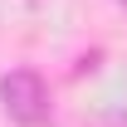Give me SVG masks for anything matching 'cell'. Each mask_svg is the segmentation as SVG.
<instances>
[{"instance_id": "1", "label": "cell", "mask_w": 127, "mask_h": 127, "mask_svg": "<svg viewBox=\"0 0 127 127\" xmlns=\"http://www.w3.org/2000/svg\"><path fill=\"white\" fill-rule=\"evenodd\" d=\"M0 108L20 127H44L49 122V83L34 68H10L0 78Z\"/></svg>"}, {"instance_id": "2", "label": "cell", "mask_w": 127, "mask_h": 127, "mask_svg": "<svg viewBox=\"0 0 127 127\" xmlns=\"http://www.w3.org/2000/svg\"><path fill=\"white\" fill-rule=\"evenodd\" d=\"M122 5H127V0H122Z\"/></svg>"}]
</instances>
